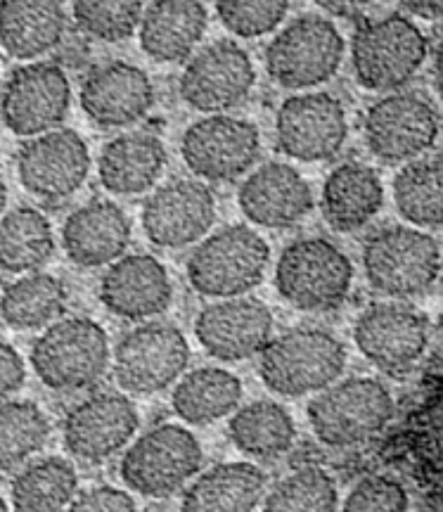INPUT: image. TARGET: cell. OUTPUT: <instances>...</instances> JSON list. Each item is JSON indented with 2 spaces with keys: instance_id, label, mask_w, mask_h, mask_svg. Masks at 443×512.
<instances>
[{
  "instance_id": "cell-21",
  "label": "cell",
  "mask_w": 443,
  "mask_h": 512,
  "mask_svg": "<svg viewBox=\"0 0 443 512\" xmlns=\"http://www.w3.org/2000/svg\"><path fill=\"white\" fill-rule=\"evenodd\" d=\"M81 110L95 126L124 128L138 124L154 105L150 76L131 62H105L81 83Z\"/></svg>"
},
{
  "instance_id": "cell-15",
  "label": "cell",
  "mask_w": 443,
  "mask_h": 512,
  "mask_svg": "<svg viewBox=\"0 0 443 512\" xmlns=\"http://www.w3.org/2000/svg\"><path fill=\"white\" fill-rule=\"evenodd\" d=\"M346 110L332 93L292 95L275 117V138L282 155L297 162H325L346 143Z\"/></svg>"
},
{
  "instance_id": "cell-18",
  "label": "cell",
  "mask_w": 443,
  "mask_h": 512,
  "mask_svg": "<svg viewBox=\"0 0 443 512\" xmlns=\"http://www.w3.org/2000/svg\"><path fill=\"white\" fill-rule=\"evenodd\" d=\"M136 403L119 392H98L76 403L62 425L64 448L83 463H102L136 437Z\"/></svg>"
},
{
  "instance_id": "cell-32",
  "label": "cell",
  "mask_w": 443,
  "mask_h": 512,
  "mask_svg": "<svg viewBox=\"0 0 443 512\" xmlns=\"http://www.w3.org/2000/svg\"><path fill=\"white\" fill-rule=\"evenodd\" d=\"M53 226L38 209L17 207L0 216V271L34 273L53 259Z\"/></svg>"
},
{
  "instance_id": "cell-19",
  "label": "cell",
  "mask_w": 443,
  "mask_h": 512,
  "mask_svg": "<svg viewBox=\"0 0 443 512\" xmlns=\"http://www.w3.org/2000/svg\"><path fill=\"white\" fill-rule=\"evenodd\" d=\"M140 221L152 245L162 249L188 247L214 226V192L199 181L176 178L147 197Z\"/></svg>"
},
{
  "instance_id": "cell-17",
  "label": "cell",
  "mask_w": 443,
  "mask_h": 512,
  "mask_svg": "<svg viewBox=\"0 0 443 512\" xmlns=\"http://www.w3.org/2000/svg\"><path fill=\"white\" fill-rule=\"evenodd\" d=\"M256 72L252 57L235 41H214L188 62L178 93L192 110L221 114L240 105L252 91Z\"/></svg>"
},
{
  "instance_id": "cell-27",
  "label": "cell",
  "mask_w": 443,
  "mask_h": 512,
  "mask_svg": "<svg viewBox=\"0 0 443 512\" xmlns=\"http://www.w3.org/2000/svg\"><path fill=\"white\" fill-rule=\"evenodd\" d=\"M384 188L372 166L344 162L335 166L323 185V216L337 233H353L380 214Z\"/></svg>"
},
{
  "instance_id": "cell-36",
  "label": "cell",
  "mask_w": 443,
  "mask_h": 512,
  "mask_svg": "<svg viewBox=\"0 0 443 512\" xmlns=\"http://www.w3.org/2000/svg\"><path fill=\"white\" fill-rule=\"evenodd\" d=\"M50 439L48 415L34 401L0 403V472L17 470Z\"/></svg>"
},
{
  "instance_id": "cell-33",
  "label": "cell",
  "mask_w": 443,
  "mask_h": 512,
  "mask_svg": "<svg viewBox=\"0 0 443 512\" xmlns=\"http://www.w3.org/2000/svg\"><path fill=\"white\" fill-rule=\"evenodd\" d=\"M79 491V475L69 460L50 456L24 465L12 479L15 512H62Z\"/></svg>"
},
{
  "instance_id": "cell-5",
  "label": "cell",
  "mask_w": 443,
  "mask_h": 512,
  "mask_svg": "<svg viewBox=\"0 0 443 512\" xmlns=\"http://www.w3.org/2000/svg\"><path fill=\"white\" fill-rule=\"evenodd\" d=\"M318 441L332 448L358 446L394 418V396L375 377H349L320 392L306 408Z\"/></svg>"
},
{
  "instance_id": "cell-25",
  "label": "cell",
  "mask_w": 443,
  "mask_h": 512,
  "mask_svg": "<svg viewBox=\"0 0 443 512\" xmlns=\"http://www.w3.org/2000/svg\"><path fill=\"white\" fill-rule=\"evenodd\" d=\"M166 166V147L154 133H121L102 147L98 174L112 195H143L159 181Z\"/></svg>"
},
{
  "instance_id": "cell-30",
  "label": "cell",
  "mask_w": 443,
  "mask_h": 512,
  "mask_svg": "<svg viewBox=\"0 0 443 512\" xmlns=\"http://www.w3.org/2000/svg\"><path fill=\"white\" fill-rule=\"evenodd\" d=\"M240 377L223 368H197L183 375L171 394V406L188 425H211L240 406Z\"/></svg>"
},
{
  "instance_id": "cell-16",
  "label": "cell",
  "mask_w": 443,
  "mask_h": 512,
  "mask_svg": "<svg viewBox=\"0 0 443 512\" xmlns=\"http://www.w3.org/2000/svg\"><path fill=\"white\" fill-rule=\"evenodd\" d=\"M353 342L375 368L406 373L427 351L429 320L406 304H372L353 325Z\"/></svg>"
},
{
  "instance_id": "cell-28",
  "label": "cell",
  "mask_w": 443,
  "mask_h": 512,
  "mask_svg": "<svg viewBox=\"0 0 443 512\" xmlns=\"http://www.w3.org/2000/svg\"><path fill=\"white\" fill-rule=\"evenodd\" d=\"M266 484V472L254 463L216 465L185 489L181 512H256Z\"/></svg>"
},
{
  "instance_id": "cell-40",
  "label": "cell",
  "mask_w": 443,
  "mask_h": 512,
  "mask_svg": "<svg viewBox=\"0 0 443 512\" xmlns=\"http://www.w3.org/2000/svg\"><path fill=\"white\" fill-rule=\"evenodd\" d=\"M408 505V491L401 482L384 475H372L353 486L342 512H408Z\"/></svg>"
},
{
  "instance_id": "cell-31",
  "label": "cell",
  "mask_w": 443,
  "mask_h": 512,
  "mask_svg": "<svg viewBox=\"0 0 443 512\" xmlns=\"http://www.w3.org/2000/svg\"><path fill=\"white\" fill-rule=\"evenodd\" d=\"M228 434L237 451L249 458L273 460L285 456L297 441L292 415L275 401H252L235 411Z\"/></svg>"
},
{
  "instance_id": "cell-42",
  "label": "cell",
  "mask_w": 443,
  "mask_h": 512,
  "mask_svg": "<svg viewBox=\"0 0 443 512\" xmlns=\"http://www.w3.org/2000/svg\"><path fill=\"white\" fill-rule=\"evenodd\" d=\"M27 380V366L15 347L0 342V403H5L12 394H17Z\"/></svg>"
},
{
  "instance_id": "cell-4",
  "label": "cell",
  "mask_w": 443,
  "mask_h": 512,
  "mask_svg": "<svg viewBox=\"0 0 443 512\" xmlns=\"http://www.w3.org/2000/svg\"><path fill=\"white\" fill-rule=\"evenodd\" d=\"M363 268L372 290L391 299L420 297L439 280V242L417 228L387 226L365 240Z\"/></svg>"
},
{
  "instance_id": "cell-41",
  "label": "cell",
  "mask_w": 443,
  "mask_h": 512,
  "mask_svg": "<svg viewBox=\"0 0 443 512\" xmlns=\"http://www.w3.org/2000/svg\"><path fill=\"white\" fill-rule=\"evenodd\" d=\"M62 512H138L131 494L114 486H95L86 494L74 496V501Z\"/></svg>"
},
{
  "instance_id": "cell-8",
  "label": "cell",
  "mask_w": 443,
  "mask_h": 512,
  "mask_svg": "<svg viewBox=\"0 0 443 512\" xmlns=\"http://www.w3.org/2000/svg\"><path fill=\"white\" fill-rule=\"evenodd\" d=\"M199 439L181 425H157L128 446L119 463V477L145 498H169L202 470Z\"/></svg>"
},
{
  "instance_id": "cell-14",
  "label": "cell",
  "mask_w": 443,
  "mask_h": 512,
  "mask_svg": "<svg viewBox=\"0 0 443 512\" xmlns=\"http://www.w3.org/2000/svg\"><path fill=\"white\" fill-rule=\"evenodd\" d=\"M91 174V152L72 128L36 136L19 147L17 176L29 195L43 202L72 197Z\"/></svg>"
},
{
  "instance_id": "cell-44",
  "label": "cell",
  "mask_w": 443,
  "mask_h": 512,
  "mask_svg": "<svg viewBox=\"0 0 443 512\" xmlns=\"http://www.w3.org/2000/svg\"><path fill=\"white\" fill-rule=\"evenodd\" d=\"M5 204H8V185H5L3 178H0V216H3Z\"/></svg>"
},
{
  "instance_id": "cell-39",
  "label": "cell",
  "mask_w": 443,
  "mask_h": 512,
  "mask_svg": "<svg viewBox=\"0 0 443 512\" xmlns=\"http://www.w3.org/2000/svg\"><path fill=\"white\" fill-rule=\"evenodd\" d=\"M290 3L285 0H226L216 3V12L221 24L235 36L256 38L271 34L285 19Z\"/></svg>"
},
{
  "instance_id": "cell-35",
  "label": "cell",
  "mask_w": 443,
  "mask_h": 512,
  "mask_svg": "<svg viewBox=\"0 0 443 512\" xmlns=\"http://www.w3.org/2000/svg\"><path fill=\"white\" fill-rule=\"evenodd\" d=\"M394 202L403 219L420 228L443 223V166L441 157L408 162L394 178Z\"/></svg>"
},
{
  "instance_id": "cell-26",
  "label": "cell",
  "mask_w": 443,
  "mask_h": 512,
  "mask_svg": "<svg viewBox=\"0 0 443 512\" xmlns=\"http://www.w3.org/2000/svg\"><path fill=\"white\" fill-rule=\"evenodd\" d=\"M138 31L140 46L152 60L181 62L207 31V8L190 0H157L143 10Z\"/></svg>"
},
{
  "instance_id": "cell-11",
  "label": "cell",
  "mask_w": 443,
  "mask_h": 512,
  "mask_svg": "<svg viewBox=\"0 0 443 512\" xmlns=\"http://www.w3.org/2000/svg\"><path fill=\"white\" fill-rule=\"evenodd\" d=\"M72 107V86L60 64L17 67L0 93V117L15 136L36 138L55 131Z\"/></svg>"
},
{
  "instance_id": "cell-6",
  "label": "cell",
  "mask_w": 443,
  "mask_h": 512,
  "mask_svg": "<svg viewBox=\"0 0 443 512\" xmlns=\"http://www.w3.org/2000/svg\"><path fill=\"white\" fill-rule=\"evenodd\" d=\"M271 247L249 226H226L209 235L188 259V280L202 297L235 299L261 285Z\"/></svg>"
},
{
  "instance_id": "cell-7",
  "label": "cell",
  "mask_w": 443,
  "mask_h": 512,
  "mask_svg": "<svg viewBox=\"0 0 443 512\" xmlns=\"http://www.w3.org/2000/svg\"><path fill=\"white\" fill-rule=\"evenodd\" d=\"M429 41L406 15H387L363 24L351 41V64L368 91H398L420 72Z\"/></svg>"
},
{
  "instance_id": "cell-10",
  "label": "cell",
  "mask_w": 443,
  "mask_h": 512,
  "mask_svg": "<svg viewBox=\"0 0 443 512\" xmlns=\"http://www.w3.org/2000/svg\"><path fill=\"white\" fill-rule=\"evenodd\" d=\"M190 363V344L176 325L143 323L117 342L114 380L126 394L152 396L169 389Z\"/></svg>"
},
{
  "instance_id": "cell-45",
  "label": "cell",
  "mask_w": 443,
  "mask_h": 512,
  "mask_svg": "<svg viewBox=\"0 0 443 512\" xmlns=\"http://www.w3.org/2000/svg\"><path fill=\"white\" fill-rule=\"evenodd\" d=\"M0 512H10L8 503H5V498H3V496H0Z\"/></svg>"
},
{
  "instance_id": "cell-43",
  "label": "cell",
  "mask_w": 443,
  "mask_h": 512,
  "mask_svg": "<svg viewBox=\"0 0 443 512\" xmlns=\"http://www.w3.org/2000/svg\"><path fill=\"white\" fill-rule=\"evenodd\" d=\"M403 10H408L410 15L434 19L441 15V3H401Z\"/></svg>"
},
{
  "instance_id": "cell-20",
  "label": "cell",
  "mask_w": 443,
  "mask_h": 512,
  "mask_svg": "<svg viewBox=\"0 0 443 512\" xmlns=\"http://www.w3.org/2000/svg\"><path fill=\"white\" fill-rule=\"evenodd\" d=\"M273 313L261 299L235 297L204 306L195 318L199 347L211 358L235 363L261 354L271 342Z\"/></svg>"
},
{
  "instance_id": "cell-37",
  "label": "cell",
  "mask_w": 443,
  "mask_h": 512,
  "mask_svg": "<svg viewBox=\"0 0 443 512\" xmlns=\"http://www.w3.org/2000/svg\"><path fill=\"white\" fill-rule=\"evenodd\" d=\"M337 482L323 467H301L266 496L261 512H337Z\"/></svg>"
},
{
  "instance_id": "cell-29",
  "label": "cell",
  "mask_w": 443,
  "mask_h": 512,
  "mask_svg": "<svg viewBox=\"0 0 443 512\" xmlns=\"http://www.w3.org/2000/svg\"><path fill=\"white\" fill-rule=\"evenodd\" d=\"M67 31V10L50 0H3L0 46L17 60H34L60 46Z\"/></svg>"
},
{
  "instance_id": "cell-38",
  "label": "cell",
  "mask_w": 443,
  "mask_h": 512,
  "mask_svg": "<svg viewBox=\"0 0 443 512\" xmlns=\"http://www.w3.org/2000/svg\"><path fill=\"white\" fill-rule=\"evenodd\" d=\"M145 5L136 0H79L72 5V17L83 34L105 43H119L133 36L143 17Z\"/></svg>"
},
{
  "instance_id": "cell-13",
  "label": "cell",
  "mask_w": 443,
  "mask_h": 512,
  "mask_svg": "<svg viewBox=\"0 0 443 512\" xmlns=\"http://www.w3.org/2000/svg\"><path fill=\"white\" fill-rule=\"evenodd\" d=\"M181 155L197 178L214 183L237 181L259 159L261 133L247 119L211 114L185 131Z\"/></svg>"
},
{
  "instance_id": "cell-1",
  "label": "cell",
  "mask_w": 443,
  "mask_h": 512,
  "mask_svg": "<svg viewBox=\"0 0 443 512\" xmlns=\"http://www.w3.org/2000/svg\"><path fill=\"white\" fill-rule=\"evenodd\" d=\"M346 368L342 339L323 328H294L271 337L259 358V375L273 394L299 399L332 387Z\"/></svg>"
},
{
  "instance_id": "cell-22",
  "label": "cell",
  "mask_w": 443,
  "mask_h": 512,
  "mask_svg": "<svg viewBox=\"0 0 443 512\" xmlns=\"http://www.w3.org/2000/svg\"><path fill=\"white\" fill-rule=\"evenodd\" d=\"M100 302L117 318L140 323L171 306L173 285L162 261L152 254H126L100 280Z\"/></svg>"
},
{
  "instance_id": "cell-9",
  "label": "cell",
  "mask_w": 443,
  "mask_h": 512,
  "mask_svg": "<svg viewBox=\"0 0 443 512\" xmlns=\"http://www.w3.org/2000/svg\"><path fill=\"white\" fill-rule=\"evenodd\" d=\"M344 60V38L330 19L301 15L292 19L266 48L271 79L290 91L327 83Z\"/></svg>"
},
{
  "instance_id": "cell-12",
  "label": "cell",
  "mask_w": 443,
  "mask_h": 512,
  "mask_svg": "<svg viewBox=\"0 0 443 512\" xmlns=\"http://www.w3.org/2000/svg\"><path fill=\"white\" fill-rule=\"evenodd\" d=\"M439 112L417 93H394L365 112L363 136L368 150L384 164L415 162L439 138Z\"/></svg>"
},
{
  "instance_id": "cell-34",
  "label": "cell",
  "mask_w": 443,
  "mask_h": 512,
  "mask_svg": "<svg viewBox=\"0 0 443 512\" xmlns=\"http://www.w3.org/2000/svg\"><path fill=\"white\" fill-rule=\"evenodd\" d=\"M67 306L60 278L31 273L15 280L0 294V318L15 330H38L53 325Z\"/></svg>"
},
{
  "instance_id": "cell-3",
  "label": "cell",
  "mask_w": 443,
  "mask_h": 512,
  "mask_svg": "<svg viewBox=\"0 0 443 512\" xmlns=\"http://www.w3.org/2000/svg\"><path fill=\"white\" fill-rule=\"evenodd\" d=\"M353 283V264L327 238H301L282 249L275 290L299 311L323 313L344 304Z\"/></svg>"
},
{
  "instance_id": "cell-24",
  "label": "cell",
  "mask_w": 443,
  "mask_h": 512,
  "mask_svg": "<svg viewBox=\"0 0 443 512\" xmlns=\"http://www.w3.org/2000/svg\"><path fill=\"white\" fill-rule=\"evenodd\" d=\"M131 242V221L119 204L88 202L69 214L62 226V247L81 268H100L121 259Z\"/></svg>"
},
{
  "instance_id": "cell-2",
  "label": "cell",
  "mask_w": 443,
  "mask_h": 512,
  "mask_svg": "<svg viewBox=\"0 0 443 512\" xmlns=\"http://www.w3.org/2000/svg\"><path fill=\"white\" fill-rule=\"evenodd\" d=\"M109 339L93 318L55 320L31 347V368L53 392H79L93 387L107 373Z\"/></svg>"
},
{
  "instance_id": "cell-23",
  "label": "cell",
  "mask_w": 443,
  "mask_h": 512,
  "mask_svg": "<svg viewBox=\"0 0 443 512\" xmlns=\"http://www.w3.org/2000/svg\"><path fill=\"white\" fill-rule=\"evenodd\" d=\"M242 214L263 228H292L313 209V190L285 162H268L249 174L237 192Z\"/></svg>"
}]
</instances>
